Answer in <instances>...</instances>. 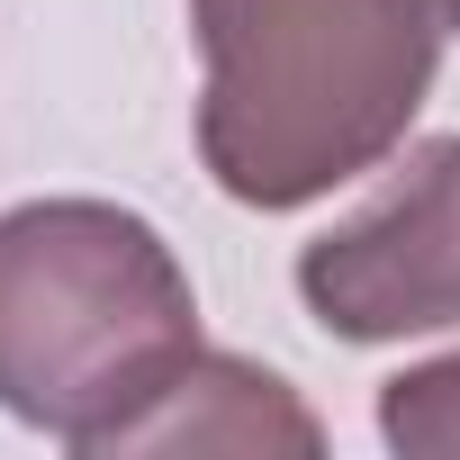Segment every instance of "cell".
Wrapping results in <instances>:
<instances>
[{
  "label": "cell",
  "instance_id": "5",
  "mask_svg": "<svg viewBox=\"0 0 460 460\" xmlns=\"http://www.w3.org/2000/svg\"><path fill=\"white\" fill-rule=\"evenodd\" d=\"M379 442L406 460H460V352L415 361L379 388Z\"/></svg>",
  "mask_w": 460,
  "mask_h": 460
},
{
  "label": "cell",
  "instance_id": "4",
  "mask_svg": "<svg viewBox=\"0 0 460 460\" xmlns=\"http://www.w3.org/2000/svg\"><path fill=\"white\" fill-rule=\"evenodd\" d=\"M154 451H325V424L298 406L280 370L199 343V361L109 442V460H154Z\"/></svg>",
  "mask_w": 460,
  "mask_h": 460
},
{
  "label": "cell",
  "instance_id": "6",
  "mask_svg": "<svg viewBox=\"0 0 460 460\" xmlns=\"http://www.w3.org/2000/svg\"><path fill=\"white\" fill-rule=\"evenodd\" d=\"M442 19H451V28H460V0H442Z\"/></svg>",
  "mask_w": 460,
  "mask_h": 460
},
{
  "label": "cell",
  "instance_id": "2",
  "mask_svg": "<svg viewBox=\"0 0 460 460\" xmlns=\"http://www.w3.org/2000/svg\"><path fill=\"white\" fill-rule=\"evenodd\" d=\"M199 361V289L163 226L118 199H28L0 217V415L109 460V442Z\"/></svg>",
  "mask_w": 460,
  "mask_h": 460
},
{
  "label": "cell",
  "instance_id": "3",
  "mask_svg": "<svg viewBox=\"0 0 460 460\" xmlns=\"http://www.w3.org/2000/svg\"><path fill=\"white\" fill-rule=\"evenodd\" d=\"M298 298L334 343L460 334V136L424 145L361 217L298 253Z\"/></svg>",
  "mask_w": 460,
  "mask_h": 460
},
{
  "label": "cell",
  "instance_id": "1",
  "mask_svg": "<svg viewBox=\"0 0 460 460\" xmlns=\"http://www.w3.org/2000/svg\"><path fill=\"white\" fill-rule=\"evenodd\" d=\"M199 37V163L208 181L289 217L361 172H379L433 73H442V0H190Z\"/></svg>",
  "mask_w": 460,
  "mask_h": 460
}]
</instances>
